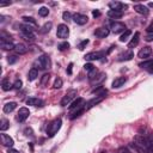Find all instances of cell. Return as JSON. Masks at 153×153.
Returning <instances> with one entry per match:
<instances>
[{
  "label": "cell",
  "instance_id": "6da1fadb",
  "mask_svg": "<svg viewBox=\"0 0 153 153\" xmlns=\"http://www.w3.org/2000/svg\"><path fill=\"white\" fill-rule=\"evenodd\" d=\"M61 126H62L61 118H56V120L51 121V122L48 124V127H47V134H48V136H54V135L60 130Z\"/></svg>",
  "mask_w": 153,
  "mask_h": 153
},
{
  "label": "cell",
  "instance_id": "7a4b0ae2",
  "mask_svg": "<svg viewBox=\"0 0 153 153\" xmlns=\"http://www.w3.org/2000/svg\"><path fill=\"white\" fill-rule=\"evenodd\" d=\"M76 90H74V88H71V90H68L67 92H66V94L63 96V98L61 99V102H60V104L62 105V106H66V105H68L74 98H75V96H76Z\"/></svg>",
  "mask_w": 153,
  "mask_h": 153
},
{
  "label": "cell",
  "instance_id": "3957f363",
  "mask_svg": "<svg viewBox=\"0 0 153 153\" xmlns=\"http://www.w3.org/2000/svg\"><path fill=\"white\" fill-rule=\"evenodd\" d=\"M56 36L61 39H66L68 36H69V29L66 24H60L57 26V30H56Z\"/></svg>",
  "mask_w": 153,
  "mask_h": 153
},
{
  "label": "cell",
  "instance_id": "277c9868",
  "mask_svg": "<svg viewBox=\"0 0 153 153\" xmlns=\"http://www.w3.org/2000/svg\"><path fill=\"white\" fill-rule=\"evenodd\" d=\"M37 63L39 65V68L41 69H49L50 66H51V61H50V57L48 55L39 56L38 60H37Z\"/></svg>",
  "mask_w": 153,
  "mask_h": 153
},
{
  "label": "cell",
  "instance_id": "5b68a950",
  "mask_svg": "<svg viewBox=\"0 0 153 153\" xmlns=\"http://www.w3.org/2000/svg\"><path fill=\"white\" fill-rule=\"evenodd\" d=\"M105 97H106V93H105V94H97L96 97H93L91 100H88V102L85 104V110H88V109L93 108L94 105H97L98 103H100Z\"/></svg>",
  "mask_w": 153,
  "mask_h": 153
},
{
  "label": "cell",
  "instance_id": "8992f818",
  "mask_svg": "<svg viewBox=\"0 0 153 153\" xmlns=\"http://www.w3.org/2000/svg\"><path fill=\"white\" fill-rule=\"evenodd\" d=\"M80 109H85V100L84 98H76L75 100H73L69 105V110L71 112L73 111H76V110H80Z\"/></svg>",
  "mask_w": 153,
  "mask_h": 153
},
{
  "label": "cell",
  "instance_id": "52a82bcc",
  "mask_svg": "<svg viewBox=\"0 0 153 153\" xmlns=\"http://www.w3.org/2000/svg\"><path fill=\"white\" fill-rule=\"evenodd\" d=\"M106 53L105 51H91V53H87L84 59L86 61H94V60H99L100 57H103Z\"/></svg>",
  "mask_w": 153,
  "mask_h": 153
},
{
  "label": "cell",
  "instance_id": "ba28073f",
  "mask_svg": "<svg viewBox=\"0 0 153 153\" xmlns=\"http://www.w3.org/2000/svg\"><path fill=\"white\" fill-rule=\"evenodd\" d=\"M87 20H88L87 16H85L82 13H74L73 14V22L78 25H84L87 23Z\"/></svg>",
  "mask_w": 153,
  "mask_h": 153
},
{
  "label": "cell",
  "instance_id": "9c48e42d",
  "mask_svg": "<svg viewBox=\"0 0 153 153\" xmlns=\"http://www.w3.org/2000/svg\"><path fill=\"white\" fill-rule=\"evenodd\" d=\"M0 140H1V143H2L4 146H6V147H12V146L14 145L13 139H12L10 135L5 134V133H1V134H0Z\"/></svg>",
  "mask_w": 153,
  "mask_h": 153
},
{
  "label": "cell",
  "instance_id": "30bf717a",
  "mask_svg": "<svg viewBox=\"0 0 153 153\" xmlns=\"http://www.w3.org/2000/svg\"><path fill=\"white\" fill-rule=\"evenodd\" d=\"M111 30L114 33H120V32H124L127 29H126V25L121 22H114L111 24Z\"/></svg>",
  "mask_w": 153,
  "mask_h": 153
},
{
  "label": "cell",
  "instance_id": "8fae6325",
  "mask_svg": "<svg viewBox=\"0 0 153 153\" xmlns=\"http://www.w3.org/2000/svg\"><path fill=\"white\" fill-rule=\"evenodd\" d=\"M29 115H30V111H29L27 108H20L19 111H18V114H17V121L24 122L29 117Z\"/></svg>",
  "mask_w": 153,
  "mask_h": 153
},
{
  "label": "cell",
  "instance_id": "7c38bea8",
  "mask_svg": "<svg viewBox=\"0 0 153 153\" xmlns=\"http://www.w3.org/2000/svg\"><path fill=\"white\" fill-rule=\"evenodd\" d=\"M109 7H110V10L122 11V12H123V10H124V8H127L128 6H127L126 4L120 2V1H112V2H109Z\"/></svg>",
  "mask_w": 153,
  "mask_h": 153
},
{
  "label": "cell",
  "instance_id": "4fadbf2b",
  "mask_svg": "<svg viewBox=\"0 0 153 153\" xmlns=\"http://www.w3.org/2000/svg\"><path fill=\"white\" fill-rule=\"evenodd\" d=\"M151 54H152V48L148 47V45H146V47H143V48H141V49L139 50L137 56H139L140 59H147Z\"/></svg>",
  "mask_w": 153,
  "mask_h": 153
},
{
  "label": "cell",
  "instance_id": "5bb4252c",
  "mask_svg": "<svg viewBox=\"0 0 153 153\" xmlns=\"http://www.w3.org/2000/svg\"><path fill=\"white\" fill-rule=\"evenodd\" d=\"M105 73H98L97 75H93V74H90L88 75V79L92 84H98V82H102L104 79H105Z\"/></svg>",
  "mask_w": 153,
  "mask_h": 153
},
{
  "label": "cell",
  "instance_id": "9a60e30c",
  "mask_svg": "<svg viewBox=\"0 0 153 153\" xmlns=\"http://www.w3.org/2000/svg\"><path fill=\"white\" fill-rule=\"evenodd\" d=\"M126 81H127L126 76H117V78L112 81L111 87H112V88H120L121 86H123V85L126 84Z\"/></svg>",
  "mask_w": 153,
  "mask_h": 153
},
{
  "label": "cell",
  "instance_id": "2e32d148",
  "mask_svg": "<svg viewBox=\"0 0 153 153\" xmlns=\"http://www.w3.org/2000/svg\"><path fill=\"white\" fill-rule=\"evenodd\" d=\"M134 10H135L139 14H142V16H147V14L149 13V10L147 8V6L141 5V4H136V5H134Z\"/></svg>",
  "mask_w": 153,
  "mask_h": 153
},
{
  "label": "cell",
  "instance_id": "e0dca14e",
  "mask_svg": "<svg viewBox=\"0 0 153 153\" xmlns=\"http://www.w3.org/2000/svg\"><path fill=\"white\" fill-rule=\"evenodd\" d=\"M109 29H106V27H98V29H96L94 30V35L98 37V38H104V37H106L108 35H109Z\"/></svg>",
  "mask_w": 153,
  "mask_h": 153
},
{
  "label": "cell",
  "instance_id": "ac0fdd59",
  "mask_svg": "<svg viewBox=\"0 0 153 153\" xmlns=\"http://www.w3.org/2000/svg\"><path fill=\"white\" fill-rule=\"evenodd\" d=\"M20 31L23 35H33V27L29 24H22L20 25Z\"/></svg>",
  "mask_w": 153,
  "mask_h": 153
},
{
  "label": "cell",
  "instance_id": "d6986e66",
  "mask_svg": "<svg viewBox=\"0 0 153 153\" xmlns=\"http://www.w3.org/2000/svg\"><path fill=\"white\" fill-rule=\"evenodd\" d=\"M26 104L31 105V106H41L43 104V102L39 98H35V97H30L26 99Z\"/></svg>",
  "mask_w": 153,
  "mask_h": 153
},
{
  "label": "cell",
  "instance_id": "ffe728a7",
  "mask_svg": "<svg viewBox=\"0 0 153 153\" xmlns=\"http://www.w3.org/2000/svg\"><path fill=\"white\" fill-rule=\"evenodd\" d=\"M17 108V103L16 102H8V103H6L5 105H4V112L5 114H10V112H12L14 109Z\"/></svg>",
  "mask_w": 153,
  "mask_h": 153
},
{
  "label": "cell",
  "instance_id": "44dd1931",
  "mask_svg": "<svg viewBox=\"0 0 153 153\" xmlns=\"http://www.w3.org/2000/svg\"><path fill=\"white\" fill-rule=\"evenodd\" d=\"M134 56V53L131 51V50H128V51H124L123 54H121V55H118V61H128V60H130L131 57Z\"/></svg>",
  "mask_w": 153,
  "mask_h": 153
},
{
  "label": "cell",
  "instance_id": "7402d4cb",
  "mask_svg": "<svg viewBox=\"0 0 153 153\" xmlns=\"http://www.w3.org/2000/svg\"><path fill=\"white\" fill-rule=\"evenodd\" d=\"M123 16V12L122 11H115V10H109L108 11V17L112 18V19H118Z\"/></svg>",
  "mask_w": 153,
  "mask_h": 153
},
{
  "label": "cell",
  "instance_id": "603a6c76",
  "mask_svg": "<svg viewBox=\"0 0 153 153\" xmlns=\"http://www.w3.org/2000/svg\"><path fill=\"white\" fill-rule=\"evenodd\" d=\"M14 50H16L19 55H23V54H25V53L27 51V48H26L25 44H23V43H18V44H16Z\"/></svg>",
  "mask_w": 153,
  "mask_h": 153
},
{
  "label": "cell",
  "instance_id": "cb8c5ba5",
  "mask_svg": "<svg viewBox=\"0 0 153 153\" xmlns=\"http://www.w3.org/2000/svg\"><path fill=\"white\" fill-rule=\"evenodd\" d=\"M38 76V71H37V68H31L30 71H29V73H27V80L29 81H33Z\"/></svg>",
  "mask_w": 153,
  "mask_h": 153
},
{
  "label": "cell",
  "instance_id": "d4e9b609",
  "mask_svg": "<svg viewBox=\"0 0 153 153\" xmlns=\"http://www.w3.org/2000/svg\"><path fill=\"white\" fill-rule=\"evenodd\" d=\"M139 38H140V33L136 31V32L134 33V37H131L130 42L128 43V47H129V48H133V47L137 45V43H139Z\"/></svg>",
  "mask_w": 153,
  "mask_h": 153
},
{
  "label": "cell",
  "instance_id": "484cf974",
  "mask_svg": "<svg viewBox=\"0 0 153 153\" xmlns=\"http://www.w3.org/2000/svg\"><path fill=\"white\" fill-rule=\"evenodd\" d=\"M141 68H145V69H149L151 72H153V60H147V61H143L139 65Z\"/></svg>",
  "mask_w": 153,
  "mask_h": 153
},
{
  "label": "cell",
  "instance_id": "4316f807",
  "mask_svg": "<svg viewBox=\"0 0 153 153\" xmlns=\"http://www.w3.org/2000/svg\"><path fill=\"white\" fill-rule=\"evenodd\" d=\"M0 44H1V48L5 50H12V49L14 50V47H16V44H13L12 42H5V41H1Z\"/></svg>",
  "mask_w": 153,
  "mask_h": 153
},
{
  "label": "cell",
  "instance_id": "83f0119b",
  "mask_svg": "<svg viewBox=\"0 0 153 153\" xmlns=\"http://www.w3.org/2000/svg\"><path fill=\"white\" fill-rule=\"evenodd\" d=\"M1 87H2V90H4V91H10V88H12V87H13V85L10 82V79L5 78V79L1 81Z\"/></svg>",
  "mask_w": 153,
  "mask_h": 153
},
{
  "label": "cell",
  "instance_id": "f1b7e54d",
  "mask_svg": "<svg viewBox=\"0 0 153 153\" xmlns=\"http://www.w3.org/2000/svg\"><path fill=\"white\" fill-rule=\"evenodd\" d=\"M8 128H10V121L6 120V118H1V121H0V130L5 131Z\"/></svg>",
  "mask_w": 153,
  "mask_h": 153
},
{
  "label": "cell",
  "instance_id": "f546056e",
  "mask_svg": "<svg viewBox=\"0 0 153 153\" xmlns=\"http://www.w3.org/2000/svg\"><path fill=\"white\" fill-rule=\"evenodd\" d=\"M130 36H131V31H130V30H126V31L121 35V37H120V42H127V41L129 39Z\"/></svg>",
  "mask_w": 153,
  "mask_h": 153
},
{
  "label": "cell",
  "instance_id": "4dcf8cb0",
  "mask_svg": "<svg viewBox=\"0 0 153 153\" xmlns=\"http://www.w3.org/2000/svg\"><path fill=\"white\" fill-rule=\"evenodd\" d=\"M23 20H24V23L25 24H32V25H37V23H36V20L32 18V17H29V16H24L23 18H22Z\"/></svg>",
  "mask_w": 153,
  "mask_h": 153
},
{
  "label": "cell",
  "instance_id": "1f68e13d",
  "mask_svg": "<svg viewBox=\"0 0 153 153\" xmlns=\"http://www.w3.org/2000/svg\"><path fill=\"white\" fill-rule=\"evenodd\" d=\"M51 26H53V23H51V22H49V23H45V24L42 26V29H41V32H42V33L49 32V31H50V29H51Z\"/></svg>",
  "mask_w": 153,
  "mask_h": 153
},
{
  "label": "cell",
  "instance_id": "d6a6232c",
  "mask_svg": "<svg viewBox=\"0 0 153 153\" xmlns=\"http://www.w3.org/2000/svg\"><path fill=\"white\" fill-rule=\"evenodd\" d=\"M38 14L41 16V17H47L48 14H49V10H48V7H41L39 10H38Z\"/></svg>",
  "mask_w": 153,
  "mask_h": 153
},
{
  "label": "cell",
  "instance_id": "836d02e7",
  "mask_svg": "<svg viewBox=\"0 0 153 153\" xmlns=\"http://www.w3.org/2000/svg\"><path fill=\"white\" fill-rule=\"evenodd\" d=\"M62 19L66 20V22H69L71 19H73V16H72L68 11H65V12L62 13Z\"/></svg>",
  "mask_w": 153,
  "mask_h": 153
},
{
  "label": "cell",
  "instance_id": "e575fe53",
  "mask_svg": "<svg viewBox=\"0 0 153 153\" xmlns=\"http://www.w3.org/2000/svg\"><path fill=\"white\" fill-rule=\"evenodd\" d=\"M62 84H63L62 79H61V78H56V79H55V81H54L53 87H54V88H60V87L62 86Z\"/></svg>",
  "mask_w": 153,
  "mask_h": 153
},
{
  "label": "cell",
  "instance_id": "d590c367",
  "mask_svg": "<svg viewBox=\"0 0 153 153\" xmlns=\"http://www.w3.org/2000/svg\"><path fill=\"white\" fill-rule=\"evenodd\" d=\"M57 48H59V50L63 51V50H66V49L69 48V43H68V42H62V43H60V44L57 45Z\"/></svg>",
  "mask_w": 153,
  "mask_h": 153
},
{
  "label": "cell",
  "instance_id": "8d00e7d4",
  "mask_svg": "<svg viewBox=\"0 0 153 153\" xmlns=\"http://www.w3.org/2000/svg\"><path fill=\"white\" fill-rule=\"evenodd\" d=\"M22 86H23V82H22L20 79H17V80L13 82V88H14V90H19V88H22Z\"/></svg>",
  "mask_w": 153,
  "mask_h": 153
},
{
  "label": "cell",
  "instance_id": "74e56055",
  "mask_svg": "<svg viewBox=\"0 0 153 153\" xmlns=\"http://www.w3.org/2000/svg\"><path fill=\"white\" fill-rule=\"evenodd\" d=\"M84 68H85V71H87V72H93V71H94V66H93L92 63H85V65H84Z\"/></svg>",
  "mask_w": 153,
  "mask_h": 153
},
{
  "label": "cell",
  "instance_id": "f35d334b",
  "mask_svg": "<svg viewBox=\"0 0 153 153\" xmlns=\"http://www.w3.org/2000/svg\"><path fill=\"white\" fill-rule=\"evenodd\" d=\"M49 78H50L49 73H48V74H44V75L42 76V79H41V84H42V85H45V84L49 81Z\"/></svg>",
  "mask_w": 153,
  "mask_h": 153
},
{
  "label": "cell",
  "instance_id": "ab89813d",
  "mask_svg": "<svg viewBox=\"0 0 153 153\" xmlns=\"http://www.w3.org/2000/svg\"><path fill=\"white\" fill-rule=\"evenodd\" d=\"M87 44H88V39H84V41H81V42L79 43L78 48H79L80 50H82V49H84V48H85V47H86Z\"/></svg>",
  "mask_w": 153,
  "mask_h": 153
},
{
  "label": "cell",
  "instance_id": "60d3db41",
  "mask_svg": "<svg viewBox=\"0 0 153 153\" xmlns=\"http://www.w3.org/2000/svg\"><path fill=\"white\" fill-rule=\"evenodd\" d=\"M7 61H8L10 65H13V63H16L18 61V57H16L14 55H12V56H8L7 57Z\"/></svg>",
  "mask_w": 153,
  "mask_h": 153
},
{
  "label": "cell",
  "instance_id": "b9f144b4",
  "mask_svg": "<svg viewBox=\"0 0 153 153\" xmlns=\"http://www.w3.org/2000/svg\"><path fill=\"white\" fill-rule=\"evenodd\" d=\"M117 153H130V151H129L127 147L123 146V147H120V148H118V152H117Z\"/></svg>",
  "mask_w": 153,
  "mask_h": 153
},
{
  "label": "cell",
  "instance_id": "7bdbcfd3",
  "mask_svg": "<svg viewBox=\"0 0 153 153\" xmlns=\"http://www.w3.org/2000/svg\"><path fill=\"white\" fill-rule=\"evenodd\" d=\"M92 16L96 18V17H99L100 16V12H99V10H93L92 11Z\"/></svg>",
  "mask_w": 153,
  "mask_h": 153
},
{
  "label": "cell",
  "instance_id": "ee69618b",
  "mask_svg": "<svg viewBox=\"0 0 153 153\" xmlns=\"http://www.w3.org/2000/svg\"><path fill=\"white\" fill-rule=\"evenodd\" d=\"M147 31H148V32H152V33H153V22H152V23H151V24H149V25L147 26Z\"/></svg>",
  "mask_w": 153,
  "mask_h": 153
},
{
  "label": "cell",
  "instance_id": "f6af8a7d",
  "mask_svg": "<svg viewBox=\"0 0 153 153\" xmlns=\"http://www.w3.org/2000/svg\"><path fill=\"white\" fill-rule=\"evenodd\" d=\"M7 153H19V151H17V149H14V148H8Z\"/></svg>",
  "mask_w": 153,
  "mask_h": 153
},
{
  "label": "cell",
  "instance_id": "bcb514c9",
  "mask_svg": "<svg viewBox=\"0 0 153 153\" xmlns=\"http://www.w3.org/2000/svg\"><path fill=\"white\" fill-rule=\"evenodd\" d=\"M72 67H73V63H69L68 69H67V73H68V74H71V73H72Z\"/></svg>",
  "mask_w": 153,
  "mask_h": 153
},
{
  "label": "cell",
  "instance_id": "7dc6e473",
  "mask_svg": "<svg viewBox=\"0 0 153 153\" xmlns=\"http://www.w3.org/2000/svg\"><path fill=\"white\" fill-rule=\"evenodd\" d=\"M152 39H153V33H152V35H148V36L146 37V41H147V42H149V41H152Z\"/></svg>",
  "mask_w": 153,
  "mask_h": 153
},
{
  "label": "cell",
  "instance_id": "c3c4849f",
  "mask_svg": "<svg viewBox=\"0 0 153 153\" xmlns=\"http://www.w3.org/2000/svg\"><path fill=\"white\" fill-rule=\"evenodd\" d=\"M11 2L10 1H7V2H0V6H6V5H10Z\"/></svg>",
  "mask_w": 153,
  "mask_h": 153
},
{
  "label": "cell",
  "instance_id": "681fc988",
  "mask_svg": "<svg viewBox=\"0 0 153 153\" xmlns=\"http://www.w3.org/2000/svg\"><path fill=\"white\" fill-rule=\"evenodd\" d=\"M148 7H153V2H148Z\"/></svg>",
  "mask_w": 153,
  "mask_h": 153
}]
</instances>
